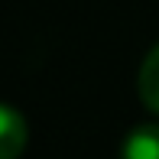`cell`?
Wrapping results in <instances>:
<instances>
[{"mask_svg":"<svg viewBox=\"0 0 159 159\" xmlns=\"http://www.w3.org/2000/svg\"><path fill=\"white\" fill-rule=\"evenodd\" d=\"M30 140L26 117L10 104H0V159H20Z\"/></svg>","mask_w":159,"mask_h":159,"instance_id":"cell-1","label":"cell"},{"mask_svg":"<svg viewBox=\"0 0 159 159\" xmlns=\"http://www.w3.org/2000/svg\"><path fill=\"white\" fill-rule=\"evenodd\" d=\"M120 159H159V124H143L124 140Z\"/></svg>","mask_w":159,"mask_h":159,"instance_id":"cell-2","label":"cell"},{"mask_svg":"<svg viewBox=\"0 0 159 159\" xmlns=\"http://www.w3.org/2000/svg\"><path fill=\"white\" fill-rule=\"evenodd\" d=\"M136 88H140V101L153 114H159V42L146 52V59H143V65H140Z\"/></svg>","mask_w":159,"mask_h":159,"instance_id":"cell-3","label":"cell"}]
</instances>
